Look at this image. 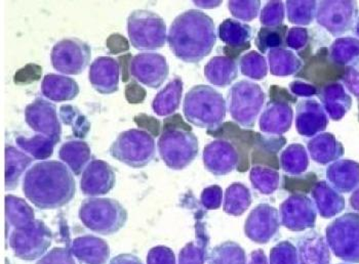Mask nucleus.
<instances>
[{"label":"nucleus","instance_id":"38","mask_svg":"<svg viewBox=\"0 0 359 264\" xmlns=\"http://www.w3.org/2000/svg\"><path fill=\"white\" fill-rule=\"evenodd\" d=\"M60 117L66 125L72 127L74 137L83 139L90 130V122L79 112L76 106L64 105L60 109Z\"/></svg>","mask_w":359,"mask_h":264},{"label":"nucleus","instance_id":"1","mask_svg":"<svg viewBox=\"0 0 359 264\" xmlns=\"http://www.w3.org/2000/svg\"><path fill=\"white\" fill-rule=\"evenodd\" d=\"M26 198L41 210L63 207L74 198L76 183L72 172L60 161H42L33 165L23 181Z\"/></svg>","mask_w":359,"mask_h":264},{"label":"nucleus","instance_id":"6","mask_svg":"<svg viewBox=\"0 0 359 264\" xmlns=\"http://www.w3.org/2000/svg\"><path fill=\"white\" fill-rule=\"evenodd\" d=\"M110 155L130 167H145L155 157L154 139L143 130H126L110 146Z\"/></svg>","mask_w":359,"mask_h":264},{"label":"nucleus","instance_id":"46","mask_svg":"<svg viewBox=\"0 0 359 264\" xmlns=\"http://www.w3.org/2000/svg\"><path fill=\"white\" fill-rule=\"evenodd\" d=\"M309 43V35H308L307 29L301 28V27H294L290 28L287 35V46L292 50H304Z\"/></svg>","mask_w":359,"mask_h":264},{"label":"nucleus","instance_id":"22","mask_svg":"<svg viewBox=\"0 0 359 264\" xmlns=\"http://www.w3.org/2000/svg\"><path fill=\"white\" fill-rule=\"evenodd\" d=\"M71 252L81 264H106L110 255L108 244L94 236L75 239Z\"/></svg>","mask_w":359,"mask_h":264},{"label":"nucleus","instance_id":"25","mask_svg":"<svg viewBox=\"0 0 359 264\" xmlns=\"http://www.w3.org/2000/svg\"><path fill=\"white\" fill-rule=\"evenodd\" d=\"M42 95L53 102L72 101L79 95V86L74 79L48 74L41 83Z\"/></svg>","mask_w":359,"mask_h":264},{"label":"nucleus","instance_id":"26","mask_svg":"<svg viewBox=\"0 0 359 264\" xmlns=\"http://www.w3.org/2000/svg\"><path fill=\"white\" fill-rule=\"evenodd\" d=\"M208 81L219 88H225L236 79L238 68L234 60L227 57H215L205 67Z\"/></svg>","mask_w":359,"mask_h":264},{"label":"nucleus","instance_id":"35","mask_svg":"<svg viewBox=\"0 0 359 264\" xmlns=\"http://www.w3.org/2000/svg\"><path fill=\"white\" fill-rule=\"evenodd\" d=\"M281 166L285 172L292 175H300L307 169L308 157L302 145H290L281 154Z\"/></svg>","mask_w":359,"mask_h":264},{"label":"nucleus","instance_id":"20","mask_svg":"<svg viewBox=\"0 0 359 264\" xmlns=\"http://www.w3.org/2000/svg\"><path fill=\"white\" fill-rule=\"evenodd\" d=\"M119 67L116 60L100 57L93 62L90 69V81L93 88L102 95H111L118 90Z\"/></svg>","mask_w":359,"mask_h":264},{"label":"nucleus","instance_id":"10","mask_svg":"<svg viewBox=\"0 0 359 264\" xmlns=\"http://www.w3.org/2000/svg\"><path fill=\"white\" fill-rule=\"evenodd\" d=\"M92 50L86 42L79 39L60 40L50 53L53 67L66 75H79L88 67Z\"/></svg>","mask_w":359,"mask_h":264},{"label":"nucleus","instance_id":"24","mask_svg":"<svg viewBox=\"0 0 359 264\" xmlns=\"http://www.w3.org/2000/svg\"><path fill=\"white\" fill-rule=\"evenodd\" d=\"M296 127L303 137H312L325 128V115L316 101L306 99L297 106Z\"/></svg>","mask_w":359,"mask_h":264},{"label":"nucleus","instance_id":"23","mask_svg":"<svg viewBox=\"0 0 359 264\" xmlns=\"http://www.w3.org/2000/svg\"><path fill=\"white\" fill-rule=\"evenodd\" d=\"M287 144L283 135H263L259 133L250 159L255 166L262 165L271 169H279L277 153Z\"/></svg>","mask_w":359,"mask_h":264},{"label":"nucleus","instance_id":"2","mask_svg":"<svg viewBox=\"0 0 359 264\" xmlns=\"http://www.w3.org/2000/svg\"><path fill=\"white\" fill-rule=\"evenodd\" d=\"M168 39L170 50L178 59L186 63H199L216 44L214 21L201 11H187L174 20Z\"/></svg>","mask_w":359,"mask_h":264},{"label":"nucleus","instance_id":"5","mask_svg":"<svg viewBox=\"0 0 359 264\" xmlns=\"http://www.w3.org/2000/svg\"><path fill=\"white\" fill-rule=\"evenodd\" d=\"M158 151L168 167L181 170L187 167L198 154V141L192 128H163Z\"/></svg>","mask_w":359,"mask_h":264},{"label":"nucleus","instance_id":"53","mask_svg":"<svg viewBox=\"0 0 359 264\" xmlns=\"http://www.w3.org/2000/svg\"><path fill=\"white\" fill-rule=\"evenodd\" d=\"M270 101L285 102V103L296 104L298 102L296 95L287 92V88L272 85L270 88Z\"/></svg>","mask_w":359,"mask_h":264},{"label":"nucleus","instance_id":"56","mask_svg":"<svg viewBox=\"0 0 359 264\" xmlns=\"http://www.w3.org/2000/svg\"><path fill=\"white\" fill-rule=\"evenodd\" d=\"M109 264H143V263L135 255L121 254L114 257Z\"/></svg>","mask_w":359,"mask_h":264},{"label":"nucleus","instance_id":"59","mask_svg":"<svg viewBox=\"0 0 359 264\" xmlns=\"http://www.w3.org/2000/svg\"><path fill=\"white\" fill-rule=\"evenodd\" d=\"M358 109H359V104H358Z\"/></svg>","mask_w":359,"mask_h":264},{"label":"nucleus","instance_id":"27","mask_svg":"<svg viewBox=\"0 0 359 264\" xmlns=\"http://www.w3.org/2000/svg\"><path fill=\"white\" fill-rule=\"evenodd\" d=\"M183 92V82L177 77L170 81L161 92L157 93L152 103L153 111L158 116H168L179 108Z\"/></svg>","mask_w":359,"mask_h":264},{"label":"nucleus","instance_id":"18","mask_svg":"<svg viewBox=\"0 0 359 264\" xmlns=\"http://www.w3.org/2000/svg\"><path fill=\"white\" fill-rule=\"evenodd\" d=\"M203 163L212 174L225 175L238 167V153L229 141L218 139L205 146Z\"/></svg>","mask_w":359,"mask_h":264},{"label":"nucleus","instance_id":"17","mask_svg":"<svg viewBox=\"0 0 359 264\" xmlns=\"http://www.w3.org/2000/svg\"><path fill=\"white\" fill-rule=\"evenodd\" d=\"M278 226V211L267 204H261L245 221V235L254 242L267 243L276 234Z\"/></svg>","mask_w":359,"mask_h":264},{"label":"nucleus","instance_id":"14","mask_svg":"<svg viewBox=\"0 0 359 264\" xmlns=\"http://www.w3.org/2000/svg\"><path fill=\"white\" fill-rule=\"evenodd\" d=\"M168 62L159 53H140L133 57L130 63V74L141 83L151 88H161L168 78Z\"/></svg>","mask_w":359,"mask_h":264},{"label":"nucleus","instance_id":"7","mask_svg":"<svg viewBox=\"0 0 359 264\" xmlns=\"http://www.w3.org/2000/svg\"><path fill=\"white\" fill-rule=\"evenodd\" d=\"M265 93L259 84L241 80L228 93V106L232 118L245 128L254 127L262 110Z\"/></svg>","mask_w":359,"mask_h":264},{"label":"nucleus","instance_id":"54","mask_svg":"<svg viewBox=\"0 0 359 264\" xmlns=\"http://www.w3.org/2000/svg\"><path fill=\"white\" fill-rule=\"evenodd\" d=\"M290 92L296 97H311L318 93V88L312 84L304 83L301 81H294L290 84Z\"/></svg>","mask_w":359,"mask_h":264},{"label":"nucleus","instance_id":"28","mask_svg":"<svg viewBox=\"0 0 359 264\" xmlns=\"http://www.w3.org/2000/svg\"><path fill=\"white\" fill-rule=\"evenodd\" d=\"M59 157L69 166L71 172L81 175L90 161V148L84 141H67L60 148Z\"/></svg>","mask_w":359,"mask_h":264},{"label":"nucleus","instance_id":"48","mask_svg":"<svg viewBox=\"0 0 359 264\" xmlns=\"http://www.w3.org/2000/svg\"><path fill=\"white\" fill-rule=\"evenodd\" d=\"M147 264H176L174 252L165 246L152 248L148 253Z\"/></svg>","mask_w":359,"mask_h":264},{"label":"nucleus","instance_id":"29","mask_svg":"<svg viewBox=\"0 0 359 264\" xmlns=\"http://www.w3.org/2000/svg\"><path fill=\"white\" fill-rule=\"evenodd\" d=\"M6 232L33 223L35 214L25 200L8 195L6 198Z\"/></svg>","mask_w":359,"mask_h":264},{"label":"nucleus","instance_id":"47","mask_svg":"<svg viewBox=\"0 0 359 264\" xmlns=\"http://www.w3.org/2000/svg\"><path fill=\"white\" fill-rule=\"evenodd\" d=\"M72 252L67 248H55L50 250L36 264H76Z\"/></svg>","mask_w":359,"mask_h":264},{"label":"nucleus","instance_id":"36","mask_svg":"<svg viewBox=\"0 0 359 264\" xmlns=\"http://www.w3.org/2000/svg\"><path fill=\"white\" fill-rule=\"evenodd\" d=\"M208 264H245V252L233 242H226L212 250Z\"/></svg>","mask_w":359,"mask_h":264},{"label":"nucleus","instance_id":"41","mask_svg":"<svg viewBox=\"0 0 359 264\" xmlns=\"http://www.w3.org/2000/svg\"><path fill=\"white\" fill-rule=\"evenodd\" d=\"M207 245L208 238L205 239V235L197 241V244H188L180 253L179 264H203Z\"/></svg>","mask_w":359,"mask_h":264},{"label":"nucleus","instance_id":"30","mask_svg":"<svg viewBox=\"0 0 359 264\" xmlns=\"http://www.w3.org/2000/svg\"><path fill=\"white\" fill-rule=\"evenodd\" d=\"M32 158L24 154L15 146H8L6 148V186L8 190H14L19 185L23 172L32 163Z\"/></svg>","mask_w":359,"mask_h":264},{"label":"nucleus","instance_id":"16","mask_svg":"<svg viewBox=\"0 0 359 264\" xmlns=\"http://www.w3.org/2000/svg\"><path fill=\"white\" fill-rule=\"evenodd\" d=\"M283 225L292 230H304L312 228L316 221L313 204L304 195H294L281 205Z\"/></svg>","mask_w":359,"mask_h":264},{"label":"nucleus","instance_id":"33","mask_svg":"<svg viewBox=\"0 0 359 264\" xmlns=\"http://www.w3.org/2000/svg\"><path fill=\"white\" fill-rule=\"evenodd\" d=\"M252 198L249 188L241 183H233L226 190L224 211L228 214L238 216L249 208Z\"/></svg>","mask_w":359,"mask_h":264},{"label":"nucleus","instance_id":"19","mask_svg":"<svg viewBox=\"0 0 359 264\" xmlns=\"http://www.w3.org/2000/svg\"><path fill=\"white\" fill-rule=\"evenodd\" d=\"M218 32L219 37L226 44L223 48L226 57L235 61L241 53L250 50L252 30L247 24L227 19L219 27Z\"/></svg>","mask_w":359,"mask_h":264},{"label":"nucleus","instance_id":"58","mask_svg":"<svg viewBox=\"0 0 359 264\" xmlns=\"http://www.w3.org/2000/svg\"><path fill=\"white\" fill-rule=\"evenodd\" d=\"M195 6L203 8H212L220 6L222 1H194Z\"/></svg>","mask_w":359,"mask_h":264},{"label":"nucleus","instance_id":"39","mask_svg":"<svg viewBox=\"0 0 359 264\" xmlns=\"http://www.w3.org/2000/svg\"><path fill=\"white\" fill-rule=\"evenodd\" d=\"M316 6V1H287L289 21L296 25H309L313 21Z\"/></svg>","mask_w":359,"mask_h":264},{"label":"nucleus","instance_id":"13","mask_svg":"<svg viewBox=\"0 0 359 264\" xmlns=\"http://www.w3.org/2000/svg\"><path fill=\"white\" fill-rule=\"evenodd\" d=\"M25 120L29 127L37 134L46 135L59 143L62 128L57 117L55 106L39 97L26 106Z\"/></svg>","mask_w":359,"mask_h":264},{"label":"nucleus","instance_id":"12","mask_svg":"<svg viewBox=\"0 0 359 264\" xmlns=\"http://www.w3.org/2000/svg\"><path fill=\"white\" fill-rule=\"evenodd\" d=\"M210 137L229 141L236 148L239 156L237 170L241 172H247L250 168V155L254 150L258 139V132L252 130H243L233 122H226L220 127L214 130H207Z\"/></svg>","mask_w":359,"mask_h":264},{"label":"nucleus","instance_id":"51","mask_svg":"<svg viewBox=\"0 0 359 264\" xmlns=\"http://www.w3.org/2000/svg\"><path fill=\"white\" fill-rule=\"evenodd\" d=\"M146 90L143 86L140 85L136 81L128 82L126 85V101L133 105L142 104L146 99Z\"/></svg>","mask_w":359,"mask_h":264},{"label":"nucleus","instance_id":"32","mask_svg":"<svg viewBox=\"0 0 359 264\" xmlns=\"http://www.w3.org/2000/svg\"><path fill=\"white\" fill-rule=\"evenodd\" d=\"M15 143L21 150L25 151L32 158L37 160L50 158L57 144L54 139L41 134H34L31 137L19 135L15 137Z\"/></svg>","mask_w":359,"mask_h":264},{"label":"nucleus","instance_id":"49","mask_svg":"<svg viewBox=\"0 0 359 264\" xmlns=\"http://www.w3.org/2000/svg\"><path fill=\"white\" fill-rule=\"evenodd\" d=\"M135 123L138 125L141 130H145L146 132L151 134L153 137H157L161 133V123L158 119L154 118L148 115L141 114L137 115L134 118Z\"/></svg>","mask_w":359,"mask_h":264},{"label":"nucleus","instance_id":"21","mask_svg":"<svg viewBox=\"0 0 359 264\" xmlns=\"http://www.w3.org/2000/svg\"><path fill=\"white\" fill-rule=\"evenodd\" d=\"M292 109L289 103L270 101L261 115L260 130L269 135H281L290 130Z\"/></svg>","mask_w":359,"mask_h":264},{"label":"nucleus","instance_id":"52","mask_svg":"<svg viewBox=\"0 0 359 264\" xmlns=\"http://www.w3.org/2000/svg\"><path fill=\"white\" fill-rule=\"evenodd\" d=\"M106 46L111 55H118L130 50V42L121 34H111L106 41Z\"/></svg>","mask_w":359,"mask_h":264},{"label":"nucleus","instance_id":"34","mask_svg":"<svg viewBox=\"0 0 359 264\" xmlns=\"http://www.w3.org/2000/svg\"><path fill=\"white\" fill-rule=\"evenodd\" d=\"M287 26L281 25L276 28L264 27L259 31L256 39V46L261 53H265L268 50L283 48L287 46Z\"/></svg>","mask_w":359,"mask_h":264},{"label":"nucleus","instance_id":"15","mask_svg":"<svg viewBox=\"0 0 359 264\" xmlns=\"http://www.w3.org/2000/svg\"><path fill=\"white\" fill-rule=\"evenodd\" d=\"M114 170L102 160H93L83 173L81 188L86 196H102L108 194L115 186Z\"/></svg>","mask_w":359,"mask_h":264},{"label":"nucleus","instance_id":"3","mask_svg":"<svg viewBox=\"0 0 359 264\" xmlns=\"http://www.w3.org/2000/svg\"><path fill=\"white\" fill-rule=\"evenodd\" d=\"M186 119L199 128L220 127L226 116L223 95L208 85H196L186 95L183 106Z\"/></svg>","mask_w":359,"mask_h":264},{"label":"nucleus","instance_id":"11","mask_svg":"<svg viewBox=\"0 0 359 264\" xmlns=\"http://www.w3.org/2000/svg\"><path fill=\"white\" fill-rule=\"evenodd\" d=\"M304 63L296 76L311 82L316 88H323L345 77V67L332 61L327 48H319Z\"/></svg>","mask_w":359,"mask_h":264},{"label":"nucleus","instance_id":"37","mask_svg":"<svg viewBox=\"0 0 359 264\" xmlns=\"http://www.w3.org/2000/svg\"><path fill=\"white\" fill-rule=\"evenodd\" d=\"M250 181L255 188L265 195L272 194L279 186V174L271 168L255 166L250 172Z\"/></svg>","mask_w":359,"mask_h":264},{"label":"nucleus","instance_id":"31","mask_svg":"<svg viewBox=\"0 0 359 264\" xmlns=\"http://www.w3.org/2000/svg\"><path fill=\"white\" fill-rule=\"evenodd\" d=\"M270 70L276 76L285 77L297 74L302 68L301 60L290 50L276 48L268 53Z\"/></svg>","mask_w":359,"mask_h":264},{"label":"nucleus","instance_id":"43","mask_svg":"<svg viewBox=\"0 0 359 264\" xmlns=\"http://www.w3.org/2000/svg\"><path fill=\"white\" fill-rule=\"evenodd\" d=\"M318 177L314 173H308L306 175H285L283 177L285 190L290 193H304L307 194L316 186Z\"/></svg>","mask_w":359,"mask_h":264},{"label":"nucleus","instance_id":"45","mask_svg":"<svg viewBox=\"0 0 359 264\" xmlns=\"http://www.w3.org/2000/svg\"><path fill=\"white\" fill-rule=\"evenodd\" d=\"M42 76V67L36 64H27L15 72L14 82L17 85H28L39 81Z\"/></svg>","mask_w":359,"mask_h":264},{"label":"nucleus","instance_id":"50","mask_svg":"<svg viewBox=\"0 0 359 264\" xmlns=\"http://www.w3.org/2000/svg\"><path fill=\"white\" fill-rule=\"evenodd\" d=\"M201 202L207 209H218L222 203V188L218 186L205 188L201 194Z\"/></svg>","mask_w":359,"mask_h":264},{"label":"nucleus","instance_id":"55","mask_svg":"<svg viewBox=\"0 0 359 264\" xmlns=\"http://www.w3.org/2000/svg\"><path fill=\"white\" fill-rule=\"evenodd\" d=\"M133 57L130 53H126L125 55H121L117 59L119 67L121 69V80L123 82H128L130 79V63H132Z\"/></svg>","mask_w":359,"mask_h":264},{"label":"nucleus","instance_id":"44","mask_svg":"<svg viewBox=\"0 0 359 264\" xmlns=\"http://www.w3.org/2000/svg\"><path fill=\"white\" fill-rule=\"evenodd\" d=\"M230 12L241 21H252L260 11L261 1H229Z\"/></svg>","mask_w":359,"mask_h":264},{"label":"nucleus","instance_id":"8","mask_svg":"<svg viewBox=\"0 0 359 264\" xmlns=\"http://www.w3.org/2000/svg\"><path fill=\"white\" fill-rule=\"evenodd\" d=\"M130 43L136 50H156L166 41V26L161 15L150 11L139 10L128 19Z\"/></svg>","mask_w":359,"mask_h":264},{"label":"nucleus","instance_id":"9","mask_svg":"<svg viewBox=\"0 0 359 264\" xmlns=\"http://www.w3.org/2000/svg\"><path fill=\"white\" fill-rule=\"evenodd\" d=\"M11 248L23 260H35L42 256L52 244L53 234L39 219L8 232Z\"/></svg>","mask_w":359,"mask_h":264},{"label":"nucleus","instance_id":"4","mask_svg":"<svg viewBox=\"0 0 359 264\" xmlns=\"http://www.w3.org/2000/svg\"><path fill=\"white\" fill-rule=\"evenodd\" d=\"M79 218L88 230L108 236L123 228L128 221V211L116 200L90 198L81 204Z\"/></svg>","mask_w":359,"mask_h":264},{"label":"nucleus","instance_id":"57","mask_svg":"<svg viewBox=\"0 0 359 264\" xmlns=\"http://www.w3.org/2000/svg\"><path fill=\"white\" fill-rule=\"evenodd\" d=\"M250 264H267L265 254L262 251L252 252V263Z\"/></svg>","mask_w":359,"mask_h":264},{"label":"nucleus","instance_id":"42","mask_svg":"<svg viewBox=\"0 0 359 264\" xmlns=\"http://www.w3.org/2000/svg\"><path fill=\"white\" fill-rule=\"evenodd\" d=\"M285 19V4L283 1H269L261 13V24L268 28L281 26Z\"/></svg>","mask_w":359,"mask_h":264},{"label":"nucleus","instance_id":"40","mask_svg":"<svg viewBox=\"0 0 359 264\" xmlns=\"http://www.w3.org/2000/svg\"><path fill=\"white\" fill-rule=\"evenodd\" d=\"M241 69L245 76L261 80L267 75V62L261 53L250 52L241 57Z\"/></svg>","mask_w":359,"mask_h":264}]
</instances>
